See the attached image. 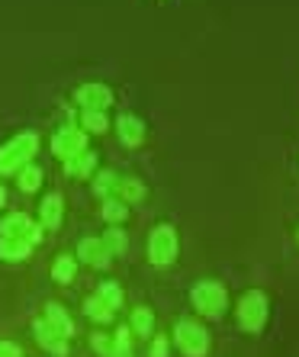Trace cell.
<instances>
[{"instance_id":"obj_24","label":"cell","mask_w":299,"mask_h":357,"mask_svg":"<svg viewBox=\"0 0 299 357\" xmlns=\"http://www.w3.org/2000/svg\"><path fill=\"white\" fill-rule=\"evenodd\" d=\"M103 245H107L109 255H123V251H125V235L119 232L116 225H113V229H107V235H103Z\"/></svg>"},{"instance_id":"obj_28","label":"cell","mask_w":299,"mask_h":357,"mask_svg":"<svg viewBox=\"0 0 299 357\" xmlns=\"http://www.w3.org/2000/svg\"><path fill=\"white\" fill-rule=\"evenodd\" d=\"M0 357H20V348L13 341H0Z\"/></svg>"},{"instance_id":"obj_5","label":"cell","mask_w":299,"mask_h":357,"mask_svg":"<svg viewBox=\"0 0 299 357\" xmlns=\"http://www.w3.org/2000/svg\"><path fill=\"white\" fill-rule=\"evenodd\" d=\"M238 322L245 332H261L267 322V296L261 290H248L238 303Z\"/></svg>"},{"instance_id":"obj_13","label":"cell","mask_w":299,"mask_h":357,"mask_svg":"<svg viewBox=\"0 0 299 357\" xmlns=\"http://www.w3.org/2000/svg\"><path fill=\"white\" fill-rule=\"evenodd\" d=\"M45 322L55 325V328H59L61 335H68V338L75 335V322H71V316H68L61 306H55V303H49V306H45Z\"/></svg>"},{"instance_id":"obj_20","label":"cell","mask_w":299,"mask_h":357,"mask_svg":"<svg viewBox=\"0 0 299 357\" xmlns=\"http://www.w3.org/2000/svg\"><path fill=\"white\" fill-rule=\"evenodd\" d=\"M151 325H155V319H151V312L145 306H139L132 312V328H135V335H141V338H148L151 335Z\"/></svg>"},{"instance_id":"obj_27","label":"cell","mask_w":299,"mask_h":357,"mask_svg":"<svg viewBox=\"0 0 299 357\" xmlns=\"http://www.w3.org/2000/svg\"><path fill=\"white\" fill-rule=\"evenodd\" d=\"M91 344H93V351H100V354H103V357H109V354H113V341H109L107 338V335H93V338H91Z\"/></svg>"},{"instance_id":"obj_26","label":"cell","mask_w":299,"mask_h":357,"mask_svg":"<svg viewBox=\"0 0 299 357\" xmlns=\"http://www.w3.org/2000/svg\"><path fill=\"white\" fill-rule=\"evenodd\" d=\"M100 299H103V303H107L109 309H116L119 303H123V293H119V287L116 283H103V287H100V293H97Z\"/></svg>"},{"instance_id":"obj_4","label":"cell","mask_w":299,"mask_h":357,"mask_svg":"<svg viewBox=\"0 0 299 357\" xmlns=\"http://www.w3.org/2000/svg\"><path fill=\"white\" fill-rule=\"evenodd\" d=\"M177 258V232L174 225H158L148 235V261L155 267H167Z\"/></svg>"},{"instance_id":"obj_6","label":"cell","mask_w":299,"mask_h":357,"mask_svg":"<svg viewBox=\"0 0 299 357\" xmlns=\"http://www.w3.org/2000/svg\"><path fill=\"white\" fill-rule=\"evenodd\" d=\"M0 238H17V241H26V245H36L39 241V225H33V219L26 213H10L0 222Z\"/></svg>"},{"instance_id":"obj_16","label":"cell","mask_w":299,"mask_h":357,"mask_svg":"<svg viewBox=\"0 0 299 357\" xmlns=\"http://www.w3.org/2000/svg\"><path fill=\"white\" fill-rule=\"evenodd\" d=\"M17 183H20V190H23V193H33V190H39V183H42V171H39V167H36V165H26L23 171H20Z\"/></svg>"},{"instance_id":"obj_11","label":"cell","mask_w":299,"mask_h":357,"mask_svg":"<svg viewBox=\"0 0 299 357\" xmlns=\"http://www.w3.org/2000/svg\"><path fill=\"white\" fill-rule=\"evenodd\" d=\"M116 129L125 145H141V139H145V123H141L139 116H132V113H123V116L116 119Z\"/></svg>"},{"instance_id":"obj_2","label":"cell","mask_w":299,"mask_h":357,"mask_svg":"<svg viewBox=\"0 0 299 357\" xmlns=\"http://www.w3.org/2000/svg\"><path fill=\"white\" fill-rule=\"evenodd\" d=\"M174 341H177V348H181L187 357H203L209 351L206 328H203L199 322H193V319H181V322H177Z\"/></svg>"},{"instance_id":"obj_18","label":"cell","mask_w":299,"mask_h":357,"mask_svg":"<svg viewBox=\"0 0 299 357\" xmlns=\"http://www.w3.org/2000/svg\"><path fill=\"white\" fill-rule=\"evenodd\" d=\"M116 197H123V203H139L145 197V187L139 181H116Z\"/></svg>"},{"instance_id":"obj_10","label":"cell","mask_w":299,"mask_h":357,"mask_svg":"<svg viewBox=\"0 0 299 357\" xmlns=\"http://www.w3.org/2000/svg\"><path fill=\"white\" fill-rule=\"evenodd\" d=\"M77 258H81L84 264H91V267H107L113 255L107 251L103 238H84L81 245H77Z\"/></svg>"},{"instance_id":"obj_7","label":"cell","mask_w":299,"mask_h":357,"mask_svg":"<svg viewBox=\"0 0 299 357\" xmlns=\"http://www.w3.org/2000/svg\"><path fill=\"white\" fill-rule=\"evenodd\" d=\"M52 151L65 161L77 158V155L87 151V135H84L81 129H75V126H68V129H61V132L52 139Z\"/></svg>"},{"instance_id":"obj_22","label":"cell","mask_w":299,"mask_h":357,"mask_svg":"<svg viewBox=\"0 0 299 357\" xmlns=\"http://www.w3.org/2000/svg\"><path fill=\"white\" fill-rule=\"evenodd\" d=\"M109 357H132V338H129V328H119L116 338H113V354Z\"/></svg>"},{"instance_id":"obj_14","label":"cell","mask_w":299,"mask_h":357,"mask_svg":"<svg viewBox=\"0 0 299 357\" xmlns=\"http://www.w3.org/2000/svg\"><path fill=\"white\" fill-rule=\"evenodd\" d=\"M29 248H33V245H26V241L0 238V258H3V261H23V258H29Z\"/></svg>"},{"instance_id":"obj_23","label":"cell","mask_w":299,"mask_h":357,"mask_svg":"<svg viewBox=\"0 0 299 357\" xmlns=\"http://www.w3.org/2000/svg\"><path fill=\"white\" fill-rule=\"evenodd\" d=\"M103 219H107L109 225L123 222L125 219V203L123 199H107V203H103Z\"/></svg>"},{"instance_id":"obj_15","label":"cell","mask_w":299,"mask_h":357,"mask_svg":"<svg viewBox=\"0 0 299 357\" xmlns=\"http://www.w3.org/2000/svg\"><path fill=\"white\" fill-rule=\"evenodd\" d=\"M93 165H97V158H93L91 151H84V155H77V158L65 161V174H71V177H87V174H93Z\"/></svg>"},{"instance_id":"obj_29","label":"cell","mask_w":299,"mask_h":357,"mask_svg":"<svg viewBox=\"0 0 299 357\" xmlns=\"http://www.w3.org/2000/svg\"><path fill=\"white\" fill-rule=\"evenodd\" d=\"M151 357H167V341L164 338H155V354Z\"/></svg>"},{"instance_id":"obj_1","label":"cell","mask_w":299,"mask_h":357,"mask_svg":"<svg viewBox=\"0 0 299 357\" xmlns=\"http://www.w3.org/2000/svg\"><path fill=\"white\" fill-rule=\"evenodd\" d=\"M36 151H39V135L23 132V135H17V139H10L7 145L0 149V174H17V171H23V167L33 161Z\"/></svg>"},{"instance_id":"obj_19","label":"cell","mask_w":299,"mask_h":357,"mask_svg":"<svg viewBox=\"0 0 299 357\" xmlns=\"http://www.w3.org/2000/svg\"><path fill=\"white\" fill-rule=\"evenodd\" d=\"M52 277H55L59 283H71V280H75V258L61 255V258L55 261V267H52Z\"/></svg>"},{"instance_id":"obj_8","label":"cell","mask_w":299,"mask_h":357,"mask_svg":"<svg viewBox=\"0 0 299 357\" xmlns=\"http://www.w3.org/2000/svg\"><path fill=\"white\" fill-rule=\"evenodd\" d=\"M75 100L84 109H91V113H103V109L113 103V93H109V87H103V84H84V87H77Z\"/></svg>"},{"instance_id":"obj_21","label":"cell","mask_w":299,"mask_h":357,"mask_svg":"<svg viewBox=\"0 0 299 357\" xmlns=\"http://www.w3.org/2000/svg\"><path fill=\"white\" fill-rule=\"evenodd\" d=\"M93 190H97L100 197L113 199V193H116V177H113V171H100L97 181H93Z\"/></svg>"},{"instance_id":"obj_12","label":"cell","mask_w":299,"mask_h":357,"mask_svg":"<svg viewBox=\"0 0 299 357\" xmlns=\"http://www.w3.org/2000/svg\"><path fill=\"white\" fill-rule=\"evenodd\" d=\"M39 219H42V225H45V229H59V225H61V197H59V193H49V197L42 199Z\"/></svg>"},{"instance_id":"obj_30","label":"cell","mask_w":299,"mask_h":357,"mask_svg":"<svg viewBox=\"0 0 299 357\" xmlns=\"http://www.w3.org/2000/svg\"><path fill=\"white\" fill-rule=\"evenodd\" d=\"M7 203V190H3V183H0V206Z\"/></svg>"},{"instance_id":"obj_25","label":"cell","mask_w":299,"mask_h":357,"mask_svg":"<svg viewBox=\"0 0 299 357\" xmlns=\"http://www.w3.org/2000/svg\"><path fill=\"white\" fill-rule=\"evenodd\" d=\"M84 129H87V132H107V116H103V113H91V109H84Z\"/></svg>"},{"instance_id":"obj_9","label":"cell","mask_w":299,"mask_h":357,"mask_svg":"<svg viewBox=\"0 0 299 357\" xmlns=\"http://www.w3.org/2000/svg\"><path fill=\"white\" fill-rule=\"evenodd\" d=\"M33 332H36V341H39V348L52 351L55 357L68 354V335H61L55 325H49L45 319H39V322L33 325Z\"/></svg>"},{"instance_id":"obj_17","label":"cell","mask_w":299,"mask_h":357,"mask_svg":"<svg viewBox=\"0 0 299 357\" xmlns=\"http://www.w3.org/2000/svg\"><path fill=\"white\" fill-rule=\"evenodd\" d=\"M84 312H87L93 322H109V319H113V309H109L100 296H91V299H87V303H84Z\"/></svg>"},{"instance_id":"obj_3","label":"cell","mask_w":299,"mask_h":357,"mask_svg":"<svg viewBox=\"0 0 299 357\" xmlns=\"http://www.w3.org/2000/svg\"><path fill=\"white\" fill-rule=\"evenodd\" d=\"M190 303L206 319H219L225 312V290H222V283H213V280L197 283V287H193V293H190Z\"/></svg>"}]
</instances>
